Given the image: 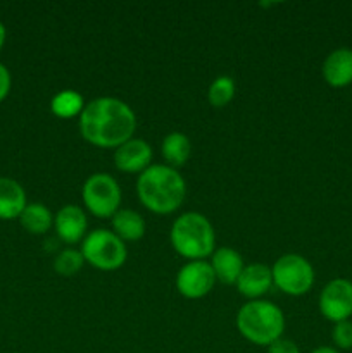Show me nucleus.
<instances>
[{
  "label": "nucleus",
  "mask_w": 352,
  "mask_h": 353,
  "mask_svg": "<svg viewBox=\"0 0 352 353\" xmlns=\"http://www.w3.org/2000/svg\"><path fill=\"white\" fill-rule=\"evenodd\" d=\"M313 353H338V352L331 347H320V348H316Z\"/></svg>",
  "instance_id": "a878e982"
},
{
  "label": "nucleus",
  "mask_w": 352,
  "mask_h": 353,
  "mask_svg": "<svg viewBox=\"0 0 352 353\" xmlns=\"http://www.w3.org/2000/svg\"><path fill=\"white\" fill-rule=\"evenodd\" d=\"M137 130L133 109L116 97H99L79 114V133L99 148H117Z\"/></svg>",
  "instance_id": "f257e3e1"
},
{
  "label": "nucleus",
  "mask_w": 352,
  "mask_h": 353,
  "mask_svg": "<svg viewBox=\"0 0 352 353\" xmlns=\"http://www.w3.org/2000/svg\"><path fill=\"white\" fill-rule=\"evenodd\" d=\"M162 157L168 162L169 168H179V165L186 164V161L192 155V143L190 138L182 131H173V133L166 134L161 145Z\"/></svg>",
  "instance_id": "dca6fc26"
},
{
  "label": "nucleus",
  "mask_w": 352,
  "mask_h": 353,
  "mask_svg": "<svg viewBox=\"0 0 352 353\" xmlns=\"http://www.w3.org/2000/svg\"><path fill=\"white\" fill-rule=\"evenodd\" d=\"M235 285H237L240 295L251 300H259V296L266 295L273 286L271 268H268L266 264H259V262L245 265Z\"/></svg>",
  "instance_id": "f8f14e48"
},
{
  "label": "nucleus",
  "mask_w": 352,
  "mask_h": 353,
  "mask_svg": "<svg viewBox=\"0 0 352 353\" xmlns=\"http://www.w3.org/2000/svg\"><path fill=\"white\" fill-rule=\"evenodd\" d=\"M320 310L328 321H347L352 316V283L342 278L331 279L320 295Z\"/></svg>",
  "instance_id": "1a4fd4ad"
},
{
  "label": "nucleus",
  "mask_w": 352,
  "mask_h": 353,
  "mask_svg": "<svg viewBox=\"0 0 352 353\" xmlns=\"http://www.w3.org/2000/svg\"><path fill=\"white\" fill-rule=\"evenodd\" d=\"M10 83H12V79H10L9 69H7L6 65L0 62V102H3V100H6V97L9 95Z\"/></svg>",
  "instance_id": "b1692460"
},
{
  "label": "nucleus",
  "mask_w": 352,
  "mask_h": 353,
  "mask_svg": "<svg viewBox=\"0 0 352 353\" xmlns=\"http://www.w3.org/2000/svg\"><path fill=\"white\" fill-rule=\"evenodd\" d=\"M114 233L123 241H138L145 234V219L131 209H119L113 216Z\"/></svg>",
  "instance_id": "f3484780"
},
{
  "label": "nucleus",
  "mask_w": 352,
  "mask_h": 353,
  "mask_svg": "<svg viewBox=\"0 0 352 353\" xmlns=\"http://www.w3.org/2000/svg\"><path fill=\"white\" fill-rule=\"evenodd\" d=\"M169 240L176 254L188 261H204L216 248L211 221L199 212H185L173 223Z\"/></svg>",
  "instance_id": "7ed1b4c3"
},
{
  "label": "nucleus",
  "mask_w": 352,
  "mask_h": 353,
  "mask_svg": "<svg viewBox=\"0 0 352 353\" xmlns=\"http://www.w3.org/2000/svg\"><path fill=\"white\" fill-rule=\"evenodd\" d=\"M324 81L335 88H342L352 83V50L351 48H337L330 52L323 62Z\"/></svg>",
  "instance_id": "ddd939ff"
},
{
  "label": "nucleus",
  "mask_w": 352,
  "mask_h": 353,
  "mask_svg": "<svg viewBox=\"0 0 352 353\" xmlns=\"http://www.w3.org/2000/svg\"><path fill=\"white\" fill-rule=\"evenodd\" d=\"M83 109H85L83 95L76 90H62V92L55 93L50 102L52 114L61 119H71V117L79 116Z\"/></svg>",
  "instance_id": "6ab92c4d"
},
{
  "label": "nucleus",
  "mask_w": 352,
  "mask_h": 353,
  "mask_svg": "<svg viewBox=\"0 0 352 353\" xmlns=\"http://www.w3.org/2000/svg\"><path fill=\"white\" fill-rule=\"evenodd\" d=\"M268 353H300V350H299V347L295 345V341L282 336L269 345Z\"/></svg>",
  "instance_id": "5701e85b"
},
{
  "label": "nucleus",
  "mask_w": 352,
  "mask_h": 353,
  "mask_svg": "<svg viewBox=\"0 0 352 353\" xmlns=\"http://www.w3.org/2000/svg\"><path fill=\"white\" fill-rule=\"evenodd\" d=\"M237 327L251 343L269 347L273 341L282 338L285 331V316L278 305L268 300H251L238 310Z\"/></svg>",
  "instance_id": "20e7f679"
},
{
  "label": "nucleus",
  "mask_w": 352,
  "mask_h": 353,
  "mask_svg": "<svg viewBox=\"0 0 352 353\" xmlns=\"http://www.w3.org/2000/svg\"><path fill=\"white\" fill-rule=\"evenodd\" d=\"M83 203L95 217H113L121 205V188L106 172L88 176L83 185Z\"/></svg>",
  "instance_id": "0eeeda50"
},
{
  "label": "nucleus",
  "mask_w": 352,
  "mask_h": 353,
  "mask_svg": "<svg viewBox=\"0 0 352 353\" xmlns=\"http://www.w3.org/2000/svg\"><path fill=\"white\" fill-rule=\"evenodd\" d=\"M216 283L213 268L206 261H190L176 274V290L188 300H199L213 290Z\"/></svg>",
  "instance_id": "6e6552de"
},
{
  "label": "nucleus",
  "mask_w": 352,
  "mask_h": 353,
  "mask_svg": "<svg viewBox=\"0 0 352 353\" xmlns=\"http://www.w3.org/2000/svg\"><path fill=\"white\" fill-rule=\"evenodd\" d=\"M273 285L290 296L306 295L314 285V269L307 259L297 254L282 255L273 264Z\"/></svg>",
  "instance_id": "423d86ee"
},
{
  "label": "nucleus",
  "mask_w": 352,
  "mask_h": 353,
  "mask_svg": "<svg viewBox=\"0 0 352 353\" xmlns=\"http://www.w3.org/2000/svg\"><path fill=\"white\" fill-rule=\"evenodd\" d=\"M19 223L28 233L45 234L54 226V216L43 203H28L19 216Z\"/></svg>",
  "instance_id": "a211bd4d"
},
{
  "label": "nucleus",
  "mask_w": 352,
  "mask_h": 353,
  "mask_svg": "<svg viewBox=\"0 0 352 353\" xmlns=\"http://www.w3.org/2000/svg\"><path fill=\"white\" fill-rule=\"evenodd\" d=\"M235 97V81L230 76H217L209 86L207 99L213 107H224L233 100Z\"/></svg>",
  "instance_id": "412c9836"
},
{
  "label": "nucleus",
  "mask_w": 352,
  "mask_h": 353,
  "mask_svg": "<svg viewBox=\"0 0 352 353\" xmlns=\"http://www.w3.org/2000/svg\"><path fill=\"white\" fill-rule=\"evenodd\" d=\"M28 205L26 192L12 178H0V219H19Z\"/></svg>",
  "instance_id": "2eb2a0df"
},
{
  "label": "nucleus",
  "mask_w": 352,
  "mask_h": 353,
  "mask_svg": "<svg viewBox=\"0 0 352 353\" xmlns=\"http://www.w3.org/2000/svg\"><path fill=\"white\" fill-rule=\"evenodd\" d=\"M6 37H7L6 26H3V23H2V21H0V50H2L3 43H6Z\"/></svg>",
  "instance_id": "393cba45"
},
{
  "label": "nucleus",
  "mask_w": 352,
  "mask_h": 353,
  "mask_svg": "<svg viewBox=\"0 0 352 353\" xmlns=\"http://www.w3.org/2000/svg\"><path fill=\"white\" fill-rule=\"evenodd\" d=\"M83 264H85V259H83L81 252L75 250V248H64L54 259V271L59 276L71 278L76 272L81 271Z\"/></svg>",
  "instance_id": "aec40b11"
},
{
  "label": "nucleus",
  "mask_w": 352,
  "mask_h": 353,
  "mask_svg": "<svg viewBox=\"0 0 352 353\" xmlns=\"http://www.w3.org/2000/svg\"><path fill=\"white\" fill-rule=\"evenodd\" d=\"M333 343L342 350H349L352 348V323L351 321H342V323H335L333 333Z\"/></svg>",
  "instance_id": "4be33fe9"
},
{
  "label": "nucleus",
  "mask_w": 352,
  "mask_h": 353,
  "mask_svg": "<svg viewBox=\"0 0 352 353\" xmlns=\"http://www.w3.org/2000/svg\"><path fill=\"white\" fill-rule=\"evenodd\" d=\"M152 147L141 138L124 141L114 152V165L123 172H144L150 168Z\"/></svg>",
  "instance_id": "9b49d317"
},
{
  "label": "nucleus",
  "mask_w": 352,
  "mask_h": 353,
  "mask_svg": "<svg viewBox=\"0 0 352 353\" xmlns=\"http://www.w3.org/2000/svg\"><path fill=\"white\" fill-rule=\"evenodd\" d=\"M209 264L216 279H219L224 285H235L245 268L242 255L230 247L216 248L213 252V259H211Z\"/></svg>",
  "instance_id": "4468645a"
},
{
  "label": "nucleus",
  "mask_w": 352,
  "mask_h": 353,
  "mask_svg": "<svg viewBox=\"0 0 352 353\" xmlns=\"http://www.w3.org/2000/svg\"><path fill=\"white\" fill-rule=\"evenodd\" d=\"M54 228L59 240L68 245H75L85 240L88 221L81 207L69 203V205L61 207L54 216Z\"/></svg>",
  "instance_id": "9d476101"
},
{
  "label": "nucleus",
  "mask_w": 352,
  "mask_h": 353,
  "mask_svg": "<svg viewBox=\"0 0 352 353\" xmlns=\"http://www.w3.org/2000/svg\"><path fill=\"white\" fill-rule=\"evenodd\" d=\"M140 202L155 214H171L179 209L186 195V183L178 169L155 164L137 179Z\"/></svg>",
  "instance_id": "f03ea898"
},
{
  "label": "nucleus",
  "mask_w": 352,
  "mask_h": 353,
  "mask_svg": "<svg viewBox=\"0 0 352 353\" xmlns=\"http://www.w3.org/2000/svg\"><path fill=\"white\" fill-rule=\"evenodd\" d=\"M79 252L85 262L99 271H116L128 257L124 241L109 230H93L86 233Z\"/></svg>",
  "instance_id": "39448f33"
}]
</instances>
